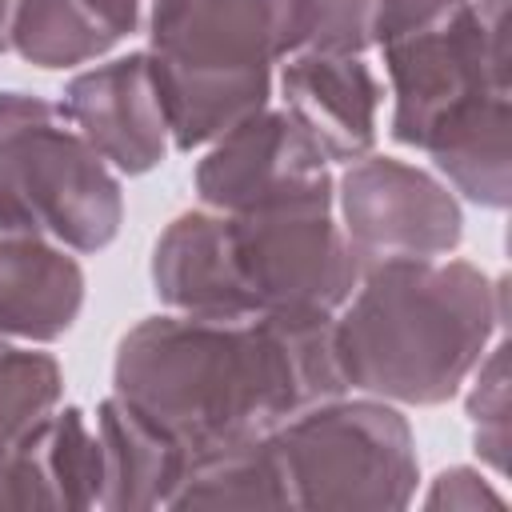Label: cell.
Returning <instances> with one entry per match:
<instances>
[{"label": "cell", "mask_w": 512, "mask_h": 512, "mask_svg": "<svg viewBox=\"0 0 512 512\" xmlns=\"http://www.w3.org/2000/svg\"><path fill=\"white\" fill-rule=\"evenodd\" d=\"M332 320L348 388L400 404H444L476 372L504 324V280L468 260H384Z\"/></svg>", "instance_id": "cell-4"}, {"label": "cell", "mask_w": 512, "mask_h": 512, "mask_svg": "<svg viewBox=\"0 0 512 512\" xmlns=\"http://www.w3.org/2000/svg\"><path fill=\"white\" fill-rule=\"evenodd\" d=\"M196 192L216 212H332L328 156L292 112L260 108L212 140L196 168Z\"/></svg>", "instance_id": "cell-8"}, {"label": "cell", "mask_w": 512, "mask_h": 512, "mask_svg": "<svg viewBox=\"0 0 512 512\" xmlns=\"http://www.w3.org/2000/svg\"><path fill=\"white\" fill-rule=\"evenodd\" d=\"M284 112L316 140V148L332 160H360L376 140V108L380 84L360 56H324V52H292L280 72Z\"/></svg>", "instance_id": "cell-11"}, {"label": "cell", "mask_w": 512, "mask_h": 512, "mask_svg": "<svg viewBox=\"0 0 512 512\" xmlns=\"http://www.w3.org/2000/svg\"><path fill=\"white\" fill-rule=\"evenodd\" d=\"M96 440H100V500L108 512L136 508H168L176 484L188 472L184 452L136 408L120 396H108L96 408Z\"/></svg>", "instance_id": "cell-13"}, {"label": "cell", "mask_w": 512, "mask_h": 512, "mask_svg": "<svg viewBox=\"0 0 512 512\" xmlns=\"http://www.w3.org/2000/svg\"><path fill=\"white\" fill-rule=\"evenodd\" d=\"M344 236L360 260V272L384 260H436L464 236L456 196L392 156H360L336 184Z\"/></svg>", "instance_id": "cell-9"}, {"label": "cell", "mask_w": 512, "mask_h": 512, "mask_svg": "<svg viewBox=\"0 0 512 512\" xmlns=\"http://www.w3.org/2000/svg\"><path fill=\"white\" fill-rule=\"evenodd\" d=\"M504 496L476 468H448L432 480L424 508H500Z\"/></svg>", "instance_id": "cell-21"}, {"label": "cell", "mask_w": 512, "mask_h": 512, "mask_svg": "<svg viewBox=\"0 0 512 512\" xmlns=\"http://www.w3.org/2000/svg\"><path fill=\"white\" fill-rule=\"evenodd\" d=\"M360 260L332 212H184L152 252L156 296L204 320L336 316Z\"/></svg>", "instance_id": "cell-3"}, {"label": "cell", "mask_w": 512, "mask_h": 512, "mask_svg": "<svg viewBox=\"0 0 512 512\" xmlns=\"http://www.w3.org/2000/svg\"><path fill=\"white\" fill-rule=\"evenodd\" d=\"M372 44L396 96L392 136L480 208H508V0H380Z\"/></svg>", "instance_id": "cell-2"}, {"label": "cell", "mask_w": 512, "mask_h": 512, "mask_svg": "<svg viewBox=\"0 0 512 512\" xmlns=\"http://www.w3.org/2000/svg\"><path fill=\"white\" fill-rule=\"evenodd\" d=\"M508 344L500 340L488 356H480L476 384L468 392V416L476 428V456L496 472H508Z\"/></svg>", "instance_id": "cell-19"}, {"label": "cell", "mask_w": 512, "mask_h": 512, "mask_svg": "<svg viewBox=\"0 0 512 512\" xmlns=\"http://www.w3.org/2000/svg\"><path fill=\"white\" fill-rule=\"evenodd\" d=\"M168 508H288L272 440H248L188 464Z\"/></svg>", "instance_id": "cell-14"}, {"label": "cell", "mask_w": 512, "mask_h": 512, "mask_svg": "<svg viewBox=\"0 0 512 512\" xmlns=\"http://www.w3.org/2000/svg\"><path fill=\"white\" fill-rule=\"evenodd\" d=\"M64 396V376L56 356L4 344L0 336V440H28Z\"/></svg>", "instance_id": "cell-17"}, {"label": "cell", "mask_w": 512, "mask_h": 512, "mask_svg": "<svg viewBox=\"0 0 512 512\" xmlns=\"http://www.w3.org/2000/svg\"><path fill=\"white\" fill-rule=\"evenodd\" d=\"M20 0H0V52L12 48V24H16Z\"/></svg>", "instance_id": "cell-23"}, {"label": "cell", "mask_w": 512, "mask_h": 512, "mask_svg": "<svg viewBox=\"0 0 512 512\" xmlns=\"http://www.w3.org/2000/svg\"><path fill=\"white\" fill-rule=\"evenodd\" d=\"M120 36L92 0H20L12 48L36 68H72L104 56Z\"/></svg>", "instance_id": "cell-15"}, {"label": "cell", "mask_w": 512, "mask_h": 512, "mask_svg": "<svg viewBox=\"0 0 512 512\" xmlns=\"http://www.w3.org/2000/svg\"><path fill=\"white\" fill-rule=\"evenodd\" d=\"M156 0H92V8L104 16V24L124 40L132 32H140L148 24V12H152Z\"/></svg>", "instance_id": "cell-22"}, {"label": "cell", "mask_w": 512, "mask_h": 512, "mask_svg": "<svg viewBox=\"0 0 512 512\" xmlns=\"http://www.w3.org/2000/svg\"><path fill=\"white\" fill-rule=\"evenodd\" d=\"M32 452L44 476L48 508H96L100 500V440L80 408H56L36 432Z\"/></svg>", "instance_id": "cell-16"}, {"label": "cell", "mask_w": 512, "mask_h": 512, "mask_svg": "<svg viewBox=\"0 0 512 512\" xmlns=\"http://www.w3.org/2000/svg\"><path fill=\"white\" fill-rule=\"evenodd\" d=\"M332 320H204L184 312L140 320L116 348L112 396L152 420L196 464L348 392Z\"/></svg>", "instance_id": "cell-1"}, {"label": "cell", "mask_w": 512, "mask_h": 512, "mask_svg": "<svg viewBox=\"0 0 512 512\" xmlns=\"http://www.w3.org/2000/svg\"><path fill=\"white\" fill-rule=\"evenodd\" d=\"M84 304V272L64 244L40 232L0 228V336L60 340Z\"/></svg>", "instance_id": "cell-12"}, {"label": "cell", "mask_w": 512, "mask_h": 512, "mask_svg": "<svg viewBox=\"0 0 512 512\" xmlns=\"http://www.w3.org/2000/svg\"><path fill=\"white\" fill-rule=\"evenodd\" d=\"M296 0H156L148 64L172 144H212L268 108L272 64L292 52Z\"/></svg>", "instance_id": "cell-5"}, {"label": "cell", "mask_w": 512, "mask_h": 512, "mask_svg": "<svg viewBox=\"0 0 512 512\" xmlns=\"http://www.w3.org/2000/svg\"><path fill=\"white\" fill-rule=\"evenodd\" d=\"M120 220V180L64 112L28 92H0V228L100 252Z\"/></svg>", "instance_id": "cell-6"}, {"label": "cell", "mask_w": 512, "mask_h": 512, "mask_svg": "<svg viewBox=\"0 0 512 512\" xmlns=\"http://www.w3.org/2000/svg\"><path fill=\"white\" fill-rule=\"evenodd\" d=\"M380 0H296L292 52L360 56L372 48V20Z\"/></svg>", "instance_id": "cell-18"}, {"label": "cell", "mask_w": 512, "mask_h": 512, "mask_svg": "<svg viewBox=\"0 0 512 512\" xmlns=\"http://www.w3.org/2000/svg\"><path fill=\"white\" fill-rule=\"evenodd\" d=\"M0 508H48L32 436L16 440V444L0 440Z\"/></svg>", "instance_id": "cell-20"}, {"label": "cell", "mask_w": 512, "mask_h": 512, "mask_svg": "<svg viewBox=\"0 0 512 512\" xmlns=\"http://www.w3.org/2000/svg\"><path fill=\"white\" fill-rule=\"evenodd\" d=\"M64 120L120 172L140 176L168 152V116L148 64V52L120 56L80 72L64 88Z\"/></svg>", "instance_id": "cell-10"}, {"label": "cell", "mask_w": 512, "mask_h": 512, "mask_svg": "<svg viewBox=\"0 0 512 512\" xmlns=\"http://www.w3.org/2000/svg\"><path fill=\"white\" fill-rule=\"evenodd\" d=\"M288 508H408L420 480L408 420L384 400H324L268 432Z\"/></svg>", "instance_id": "cell-7"}]
</instances>
